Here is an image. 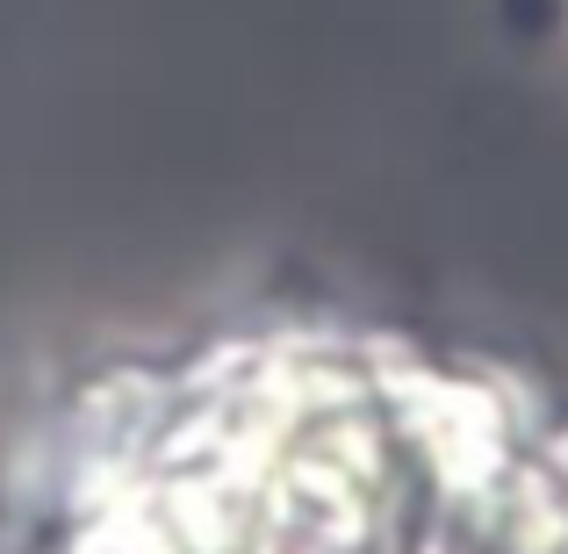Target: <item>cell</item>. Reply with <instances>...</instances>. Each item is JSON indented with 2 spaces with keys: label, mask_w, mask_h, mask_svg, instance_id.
Masks as SVG:
<instances>
[]
</instances>
